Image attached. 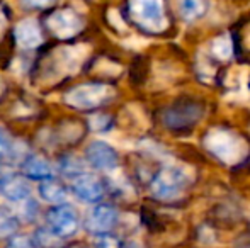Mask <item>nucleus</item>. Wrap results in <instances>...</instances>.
Masks as SVG:
<instances>
[{"instance_id": "obj_21", "label": "nucleus", "mask_w": 250, "mask_h": 248, "mask_svg": "<svg viewBox=\"0 0 250 248\" xmlns=\"http://www.w3.org/2000/svg\"><path fill=\"white\" fill-rule=\"evenodd\" d=\"M96 248H119V242L112 235L104 233V235H97Z\"/></svg>"}, {"instance_id": "obj_17", "label": "nucleus", "mask_w": 250, "mask_h": 248, "mask_svg": "<svg viewBox=\"0 0 250 248\" xmlns=\"http://www.w3.org/2000/svg\"><path fill=\"white\" fill-rule=\"evenodd\" d=\"M179 7H181V14L189 20L198 19L206 10L203 0H179Z\"/></svg>"}, {"instance_id": "obj_8", "label": "nucleus", "mask_w": 250, "mask_h": 248, "mask_svg": "<svg viewBox=\"0 0 250 248\" xmlns=\"http://www.w3.org/2000/svg\"><path fill=\"white\" fill-rule=\"evenodd\" d=\"M72 191L79 199H82L83 202H99L104 195V186L96 175L90 173H80L73 179L72 182Z\"/></svg>"}, {"instance_id": "obj_25", "label": "nucleus", "mask_w": 250, "mask_h": 248, "mask_svg": "<svg viewBox=\"0 0 250 248\" xmlns=\"http://www.w3.org/2000/svg\"><path fill=\"white\" fill-rule=\"evenodd\" d=\"M5 175H7V173L0 172V192H2V182H3V179H5Z\"/></svg>"}, {"instance_id": "obj_13", "label": "nucleus", "mask_w": 250, "mask_h": 248, "mask_svg": "<svg viewBox=\"0 0 250 248\" xmlns=\"http://www.w3.org/2000/svg\"><path fill=\"white\" fill-rule=\"evenodd\" d=\"M2 194L5 195L10 201H24V199L29 197L31 194V187L26 182L24 177H17V175H10L7 173L5 179L2 182Z\"/></svg>"}, {"instance_id": "obj_20", "label": "nucleus", "mask_w": 250, "mask_h": 248, "mask_svg": "<svg viewBox=\"0 0 250 248\" xmlns=\"http://www.w3.org/2000/svg\"><path fill=\"white\" fill-rule=\"evenodd\" d=\"M7 248H36L34 245V242L31 238H27V236H12V238L9 240V243H7Z\"/></svg>"}, {"instance_id": "obj_9", "label": "nucleus", "mask_w": 250, "mask_h": 248, "mask_svg": "<svg viewBox=\"0 0 250 248\" xmlns=\"http://www.w3.org/2000/svg\"><path fill=\"white\" fill-rule=\"evenodd\" d=\"M118 223V211L112 206L101 204L90 211L87 219V229L94 235H104L109 233Z\"/></svg>"}, {"instance_id": "obj_16", "label": "nucleus", "mask_w": 250, "mask_h": 248, "mask_svg": "<svg viewBox=\"0 0 250 248\" xmlns=\"http://www.w3.org/2000/svg\"><path fill=\"white\" fill-rule=\"evenodd\" d=\"M19 229V221L14 216V212L5 206H0V238L14 236Z\"/></svg>"}, {"instance_id": "obj_10", "label": "nucleus", "mask_w": 250, "mask_h": 248, "mask_svg": "<svg viewBox=\"0 0 250 248\" xmlns=\"http://www.w3.org/2000/svg\"><path fill=\"white\" fill-rule=\"evenodd\" d=\"M14 39L22 50H34L43 43V33L36 19H22L14 27Z\"/></svg>"}, {"instance_id": "obj_7", "label": "nucleus", "mask_w": 250, "mask_h": 248, "mask_svg": "<svg viewBox=\"0 0 250 248\" xmlns=\"http://www.w3.org/2000/svg\"><path fill=\"white\" fill-rule=\"evenodd\" d=\"M85 156H87V162H89L90 167L97 170H104V172H111L118 167V153L116 150L112 148L109 143L105 141H92L85 150Z\"/></svg>"}, {"instance_id": "obj_22", "label": "nucleus", "mask_w": 250, "mask_h": 248, "mask_svg": "<svg viewBox=\"0 0 250 248\" xmlns=\"http://www.w3.org/2000/svg\"><path fill=\"white\" fill-rule=\"evenodd\" d=\"M56 0H22V5L27 9H48Z\"/></svg>"}, {"instance_id": "obj_14", "label": "nucleus", "mask_w": 250, "mask_h": 248, "mask_svg": "<svg viewBox=\"0 0 250 248\" xmlns=\"http://www.w3.org/2000/svg\"><path fill=\"white\" fill-rule=\"evenodd\" d=\"M38 194L43 201L50 202V204H62L66 199V187L63 186L60 180L56 179H48L40 182L38 187Z\"/></svg>"}, {"instance_id": "obj_15", "label": "nucleus", "mask_w": 250, "mask_h": 248, "mask_svg": "<svg viewBox=\"0 0 250 248\" xmlns=\"http://www.w3.org/2000/svg\"><path fill=\"white\" fill-rule=\"evenodd\" d=\"M33 242L38 248H63L65 247V238L56 235L51 228H38L34 231Z\"/></svg>"}, {"instance_id": "obj_1", "label": "nucleus", "mask_w": 250, "mask_h": 248, "mask_svg": "<svg viewBox=\"0 0 250 248\" xmlns=\"http://www.w3.org/2000/svg\"><path fill=\"white\" fill-rule=\"evenodd\" d=\"M204 146L214 158L223 162L225 165H237L249 155V145L245 139L221 128L211 129L208 133L204 138Z\"/></svg>"}, {"instance_id": "obj_5", "label": "nucleus", "mask_w": 250, "mask_h": 248, "mask_svg": "<svg viewBox=\"0 0 250 248\" xmlns=\"http://www.w3.org/2000/svg\"><path fill=\"white\" fill-rule=\"evenodd\" d=\"M46 24L58 39H70V38L77 36L82 31L83 19L77 10L65 7V9L55 10L46 19Z\"/></svg>"}, {"instance_id": "obj_19", "label": "nucleus", "mask_w": 250, "mask_h": 248, "mask_svg": "<svg viewBox=\"0 0 250 248\" xmlns=\"http://www.w3.org/2000/svg\"><path fill=\"white\" fill-rule=\"evenodd\" d=\"M60 169H62V172L65 173V175L72 177V179H75L77 175L83 173V169H82V165H80V162L72 158V156H65V158L60 160Z\"/></svg>"}, {"instance_id": "obj_26", "label": "nucleus", "mask_w": 250, "mask_h": 248, "mask_svg": "<svg viewBox=\"0 0 250 248\" xmlns=\"http://www.w3.org/2000/svg\"><path fill=\"white\" fill-rule=\"evenodd\" d=\"M73 248H80V247H73Z\"/></svg>"}, {"instance_id": "obj_23", "label": "nucleus", "mask_w": 250, "mask_h": 248, "mask_svg": "<svg viewBox=\"0 0 250 248\" xmlns=\"http://www.w3.org/2000/svg\"><path fill=\"white\" fill-rule=\"evenodd\" d=\"M10 148V136L3 128H0V155L7 153Z\"/></svg>"}, {"instance_id": "obj_2", "label": "nucleus", "mask_w": 250, "mask_h": 248, "mask_svg": "<svg viewBox=\"0 0 250 248\" xmlns=\"http://www.w3.org/2000/svg\"><path fill=\"white\" fill-rule=\"evenodd\" d=\"M114 97V89L107 83H82L63 95V102L79 111H92Z\"/></svg>"}, {"instance_id": "obj_11", "label": "nucleus", "mask_w": 250, "mask_h": 248, "mask_svg": "<svg viewBox=\"0 0 250 248\" xmlns=\"http://www.w3.org/2000/svg\"><path fill=\"white\" fill-rule=\"evenodd\" d=\"M83 57H80L79 48H60L56 50V53L51 57L53 66H48L46 70H50L51 73L60 72L62 75H65L68 70H73L80 65V60Z\"/></svg>"}, {"instance_id": "obj_18", "label": "nucleus", "mask_w": 250, "mask_h": 248, "mask_svg": "<svg viewBox=\"0 0 250 248\" xmlns=\"http://www.w3.org/2000/svg\"><path fill=\"white\" fill-rule=\"evenodd\" d=\"M211 51H213V55L216 58H220V60H228V58L231 57V53H233V46H231V39L228 34H223V36H220L218 39H214L213 46H211Z\"/></svg>"}, {"instance_id": "obj_6", "label": "nucleus", "mask_w": 250, "mask_h": 248, "mask_svg": "<svg viewBox=\"0 0 250 248\" xmlns=\"http://www.w3.org/2000/svg\"><path fill=\"white\" fill-rule=\"evenodd\" d=\"M46 221L48 226L62 238H70L79 229V214L72 206L66 204L51 208L46 214Z\"/></svg>"}, {"instance_id": "obj_24", "label": "nucleus", "mask_w": 250, "mask_h": 248, "mask_svg": "<svg viewBox=\"0 0 250 248\" xmlns=\"http://www.w3.org/2000/svg\"><path fill=\"white\" fill-rule=\"evenodd\" d=\"M3 26H5V14H3V10L0 9V33H2Z\"/></svg>"}, {"instance_id": "obj_3", "label": "nucleus", "mask_w": 250, "mask_h": 248, "mask_svg": "<svg viewBox=\"0 0 250 248\" xmlns=\"http://www.w3.org/2000/svg\"><path fill=\"white\" fill-rule=\"evenodd\" d=\"M129 16L146 31L160 33L167 27L164 0H129Z\"/></svg>"}, {"instance_id": "obj_4", "label": "nucleus", "mask_w": 250, "mask_h": 248, "mask_svg": "<svg viewBox=\"0 0 250 248\" xmlns=\"http://www.w3.org/2000/svg\"><path fill=\"white\" fill-rule=\"evenodd\" d=\"M189 182V177L186 172L177 167H168L164 169L151 182V194L162 201H172L179 197L182 191L186 189Z\"/></svg>"}, {"instance_id": "obj_12", "label": "nucleus", "mask_w": 250, "mask_h": 248, "mask_svg": "<svg viewBox=\"0 0 250 248\" xmlns=\"http://www.w3.org/2000/svg\"><path fill=\"white\" fill-rule=\"evenodd\" d=\"M22 172L26 177H29V179H36V180H40V182L48 180V179H55V177H53L51 163L40 155L27 156L22 163Z\"/></svg>"}]
</instances>
